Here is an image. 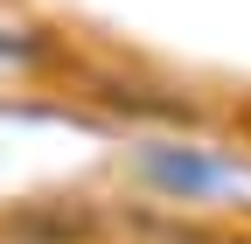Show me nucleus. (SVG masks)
Wrapping results in <instances>:
<instances>
[{"label":"nucleus","mask_w":251,"mask_h":244,"mask_svg":"<svg viewBox=\"0 0 251 244\" xmlns=\"http://www.w3.org/2000/svg\"><path fill=\"white\" fill-rule=\"evenodd\" d=\"M237 244H251V237H237Z\"/></svg>","instance_id":"1"}]
</instances>
